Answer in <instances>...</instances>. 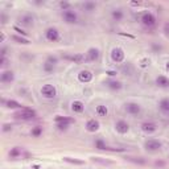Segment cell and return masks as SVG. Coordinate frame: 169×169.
Returning a JSON list of instances; mask_svg holds the SVG:
<instances>
[{
    "label": "cell",
    "mask_w": 169,
    "mask_h": 169,
    "mask_svg": "<svg viewBox=\"0 0 169 169\" xmlns=\"http://www.w3.org/2000/svg\"><path fill=\"white\" fill-rule=\"evenodd\" d=\"M115 128H116V131H118L119 133H127L128 130H130V126H128V123H127V122H124V120H119V122L116 123Z\"/></svg>",
    "instance_id": "30bf717a"
},
{
    "label": "cell",
    "mask_w": 169,
    "mask_h": 169,
    "mask_svg": "<svg viewBox=\"0 0 169 169\" xmlns=\"http://www.w3.org/2000/svg\"><path fill=\"white\" fill-rule=\"evenodd\" d=\"M78 79L81 82H83V83H87V82H90L93 79V74H91V72H89V70H82V72H79V74H78Z\"/></svg>",
    "instance_id": "52a82bcc"
},
{
    "label": "cell",
    "mask_w": 169,
    "mask_h": 169,
    "mask_svg": "<svg viewBox=\"0 0 169 169\" xmlns=\"http://www.w3.org/2000/svg\"><path fill=\"white\" fill-rule=\"evenodd\" d=\"M48 62H50V63H53V65H56V63H57V58L56 57H49L48 58Z\"/></svg>",
    "instance_id": "e575fe53"
},
{
    "label": "cell",
    "mask_w": 169,
    "mask_h": 169,
    "mask_svg": "<svg viewBox=\"0 0 169 169\" xmlns=\"http://www.w3.org/2000/svg\"><path fill=\"white\" fill-rule=\"evenodd\" d=\"M6 104H7L8 108H20L21 107V104L16 101H8V102H6Z\"/></svg>",
    "instance_id": "603a6c76"
},
{
    "label": "cell",
    "mask_w": 169,
    "mask_h": 169,
    "mask_svg": "<svg viewBox=\"0 0 169 169\" xmlns=\"http://www.w3.org/2000/svg\"><path fill=\"white\" fill-rule=\"evenodd\" d=\"M61 7H62V8H69V3L62 2V3H61Z\"/></svg>",
    "instance_id": "8d00e7d4"
},
{
    "label": "cell",
    "mask_w": 169,
    "mask_h": 169,
    "mask_svg": "<svg viewBox=\"0 0 169 169\" xmlns=\"http://www.w3.org/2000/svg\"><path fill=\"white\" fill-rule=\"evenodd\" d=\"M148 65H150V59H148V58H144L143 61L140 62V66H141V67H145V66H148Z\"/></svg>",
    "instance_id": "1f68e13d"
},
{
    "label": "cell",
    "mask_w": 169,
    "mask_h": 169,
    "mask_svg": "<svg viewBox=\"0 0 169 169\" xmlns=\"http://www.w3.org/2000/svg\"><path fill=\"white\" fill-rule=\"evenodd\" d=\"M112 17L115 19V20H122V17H123L122 11H114L112 12Z\"/></svg>",
    "instance_id": "4316f807"
},
{
    "label": "cell",
    "mask_w": 169,
    "mask_h": 169,
    "mask_svg": "<svg viewBox=\"0 0 169 169\" xmlns=\"http://www.w3.org/2000/svg\"><path fill=\"white\" fill-rule=\"evenodd\" d=\"M56 122H57V123L72 124V123H74V119H72V118H66V116H57V118H56Z\"/></svg>",
    "instance_id": "ffe728a7"
},
{
    "label": "cell",
    "mask_w": 169,
    "mask_h": 169,
    "mask_svg": "<svg viewBox=\"0 0 169 169\" xmlns=\"http://www.w3.org/2000/svg\"><path fill=\"white\" fill-rule=\"evenodd\" d=\"M63 19H65V21L69 23V24H73L77 21V15L74 13L73 11H69V9H65V12L62 13Z\"/></svg>",
    "instance_id": "ba28073f"
},
{
    "label": "cell",
    "mask_w": 169,
    "mask_h": 169,
    "mask_svg": "<svg viewBox=\"0 0 169 169\" xmlns=\"http://www.w3.org/2000/svg\"><path fill=\"white\" fill-rule=\"evenodd\" d=\"M36 111L32 110V108H21L17 112H15V119L17 120H32V119L36 118Z\"/></svg>",
    "instance_id": "6da1fadb"
},
{
    "label": "cell",
    "mask_w": 169,
    "mask_h": 169,
    "mask_svg": "<svg viewBox=\"0 0 169 169\" xmlns=\"http://www.w3.org/2000/svg\"><path fill=\"white\" fill-rule=\"evenodd\" d=\"M57 127L59 128V130H66V128L69 127V124H66V123H57Z\"/></svg>",
    "instance_id": "4dcf8cb0"
},
{
    "label": "cell",
    "mask_w": 169,
    "mask_h": 169,
    "mask_svg": "<svg viewBox=\"0 0 169 169\" xmlns=\"http://www.w3.org/2000/svg\"><path fill=\"white\" fill-rule=\"evenodd\" d=\"M19 155H20V150H19L17 147L13 148V150L9 152V156H11V157H16V156H19Z\"/></svg>",
    "instance_id": "f546056e"
},
{
    "label": "cell",
    "mask_w": 169,
    "mask_h": 169,
    "mask_svg": "<svg viewBox=\"0 0 169 169\" xmlns=\"http://www.w3.org/2000/svg\"><path fill=\"white\" fill-rule=\"evenodd\" d=\"M72 110H73L74 112H77V114H81V112H83V110H84V106H83V103H82L81 101H74V102L72 103Z\"/></svg>",
    "instance_id": "9a60e30c"
},
{
    "label": "cell",
    "mask_w": 169,
    "mask_h": 169,
    "mask_svg": "<svg viewBox=\"0 0 169 169\" xmlns=\"http://www.w3.org/2000/svg\"><path fill=\"white\" fill-rule=\"evenodd\" d=\"M86 130L89 132H95L99 130V122L95 120V119H90L87 123H86Z\"/></svg>",
    "instance_id": "8fae6325"
},
{
    "label": "cell",
    "mask_w": 169,
    "mask_h": 169,
    "mask_svg": "<svg viewBox=\"0 0 169 169\" xmlns=\"http://www.w3.org/2000/svg\"><path fill=\"white\" fill-rule=\"evenodd\" d=\"M145 148L148 151H158L161 148V143L155 139H150V140L145 141Z\"/></svg>",
    "instance_id": "8992f818"
},
{
    "label": "cell",
    "mask_w": 169,
    "mask_h": 169,
    "mask_svg": "<svg viewBox=\"0 0 169 169\" xmlns=\"http://www.w3.org/2000/svg\"><path fill=\"white\" fill-rule=\"evenodd\" d=\"M20 23H21L23 25L31 27V25H33V17L29 16V15H27V16H23L21 19H20Z\"/></svg>",
    "instance_id": "e0dca14e"
},
{
    "label": "cell",
    "mask_w": 169,
    "mask_h": 169,
    "mask_svg": "<svg viewBox=\"0 0 169 169\" xmlns=\"http://www.w3.org/2000/svg\"><path fill=\"white\" fill-rule=\"evenodd\" d=\"M106 84L111 89V90H120L122 89V83L118 82V81H108Z\"/></svg>",
    "instance_id": "d6986e66"
},
{
    "label": "cell",
    "mask_w": 169,
    "mask_h": 169,
    "mask_svg": "<svg viewBox=\"0 0 169 169\" xmlns=\"http://www.w3.org/2000/svg\"><path fill=\"white\" fill-rule=\"evenodd\" d=\"M107 74H108V76H115V74H116V73H115V72H108Z\"/></svg>",
    "instance_id": "74e56055"
},
{
    "label": "cell",
    "mask_w": 169,
    "mask_h": 169,
    "mask_svg": "<svg viewBox=\"0 0 169 169\" xmlns=\"http://www.w3.org/2000/svg\"><path fill=\"white\" fill-rule=\"evenodd\" d=\"M126 111L135 115V114L140 112V106H139L137 103H127L126 104Z\"/></svg>",
    "instance_id": "4fadbf2b"
},
{
    "label": "cell",
    "mask_w": 169,
    "mask_h": 169,
    "mask_svg": "<svg viewBox=\"0 0 169 169\" xmlns=\"http://www.w3.org/2000/svg\"><path fill=\"white\" fill-rule=\"evenodd\" d=\"M99 58V50L95 48L89 49V52L86 53V61H97Z\"/></svg>",
    "instance_id": "9c48e42d"
},
{
    "label": "cell",
    "mask_w": 169,
    "mask_h": 169,
    "mask_svg": "<svg viewBox=\"0 0 169 169\" xmlns=\"http://www.w3.org/2000/svg\"><path fill=\"white\" fill-rule=\"evenodd\" d=\"M15 79V76L12 72H3L2 73V77H0V81H2L3 83H11L12 81Z\"/></svg>",
    "instance_id": "7c38bea8"
},
{
    "label": "cell",
    "mask_w": 169,
    "mask_h": 169,
    "mask_svg": "<svg viewBox=\"0 0 169 169\" xmlns=\"http://www.w3.org/2000/svg\"><path fill=\"white\" fill-rule=\"evenodd\" d=\"M67 59H72V61L76 62V63H81L83 59H86V58H84V56H82V54H76V56L67 57Z\"/></svg>",
    "instance_id": "44dd1931"
},
{
    "label": "cell",
    "mask_w": 169,
    "mask_h": 169,
    "mask_svg": "<svg viewBox=\"0 0 169 169\" xmlns=\"http://www.w3.org/2000/svg\"><path fill=\"white\" fill-rule=\"evenodd\" d=\"M41 132H42V128L41 127H34L33 130H32V135L37 137V136L41 135Z\"/></svg>",
    "instance_id": "d4e9b609"
},
{
    "label": "cell",
    "mask_w": 169,
    "mask_h": 169,
    "mask_svg": "<svg viewBox=\"0 0 169 169\" xmlns=\"http://www.w3.org/2000/svg\"><path fill=\"white\" fill-rule=\"evenodd\" d=\"M45 37H46V40H49V41L56 42L59 40V32L56 28H48L46 32H45Z\"/></svg>",
    "instance_id": "3957f363"
},
{
    "label": "cell",
    "mask_w": 169,
    "mask_h": 169,
    "mask_svg": "<svg viewBox=\"0 0 169 169\" xmlns=\"http://www.w3.org/2000/svg\"><path fill=\"white\" fill-rule=\"evenodd\" d=\"M15 31H17L19 33H21V34H24V36H25V34H27V32H24V31H21V29H20V28H17V27H15Z\"/></svg>",
    "instance_id": "d590c367"
},
{
    "label": "cell",
    "mask_w": 169,
    "mask_h": 169,
    "mask_svg": "<svg viewBox=\"0 0 169 169\" xmlns=\"http://www.w3.org/2000/svg\"><path fill=\"white\" fill-rule=\"evenodd\" d=\"M141 130L145 133H153L157 130V127H156L155 123H143L141 124Z\"/></svg>",
    "instance_id": "5bb4252c"
},
{
    "label": "cell",
    "mask_w": 169,
    "mask_h": 169,
    "mask_svg": "<svg viewBox=\"0 0 169 169\" xmlns=\"http://www.w3.org/2000/svg\"><path fill=\"white\" fill-rule=\"evenodd\" d=\"M111 58L114 62H122L124 59V50L122 48H114L111 52Z\"/></svg>",
    "instance_id": "277c9868"
},
{
    "label": "cell",
    "mask_w": 169,
    "mask_h": 169,
    "mask_svg": "<svg viewBox=\"0 0 169 169\" xmlns=\"http://www.w3.org/2000/svg\"><path fill=\"white\" fill-rule=\"evenodd\" d=\"M165 69H167V72H168V73H169V62H168V63H167V66H165Z\"/></svg>",
    "instance_id": "f35d334b"
},
{
    "label": "cell",
    "mask_w": 169,
    "mask_h": 169,
    "mask_svg": "<svg viewBox=\"0 0 169 169\" xmlns=\"http://www.w3.org/2000/svg\"><path fill=\"white\" fill-rule=\"evenodd\" d=\"M156 83L160 87H168L169 86V79L167 77H164V76H158L156 78Z\"/></svg>",
    "instance_id": "2e32d148"
},
{
    "label": "cell",
    "mask_w": 169,
    "mask_h": 169,
    "mask_svg": "<svg viewBox=\"0 0 169 169\" xmlns=\"http://www.w3.org/2000/svg\"><path fill=\"white\" fill-rule=\"evenodd\" d=\"M141 21H143V24L145 27H153L156 24V17L153 16L151 12H147V13H144L141 16Z\"/></svg>",
    "instance_id": "5b68a950"
},
{
    "label": "cell",
    "mask_w": 169,
    "mask_h": 169,
    "mask_svg": "<svg viewBox=\"0 0 169 169\" xmlns=\"http://www.w3.org/2000/svg\"><path fill=\"white\" fill-rule=\"evenodd\" d=\"M63 160L67 161V162H72V164H78V165H82V164H83V161H81V160H73V158H70V157H65Z\"/></svg>",
    "instance_id": "f1b7e54d"
},
{
    "label": "cell",
    "mask_w": 169,
    "mask_h": 169,
    "mask_svg": "<svg viewBox=\"0 0 169 169\" xmlns=\"http://www.w3.org/2000/svg\"><path fill=\"white\" fill-rule=\"evenodd\" d=\"M12 40H13V41H16V42H19V44H24V45H28V44H29V41L27 38H23V37H19V36H12Z\"/></svg>",
    "instance_id": "cb8c5ba5"
},
{
    "label": "cell",
    "mask_w": 169,
    "mask_h": 169,
    "mask_svg": "<svg viewBox=\"0 0 169 169\" xmlns=\"http://www.w3.org/2000/svg\"><path fill=\"white\" fill-rule=\"evenodd\" d=\"M95 147L98 148V150H106V144H104V143L101 140V139L95 141Z\"/></svg>",
    "instance_id": "484cf974"
},
{
    "label": "cell",
    "mask_w": 169,
    "mask_h": 169,
    "mask_svg": "<svg viewBox=\"0 0 169 169\" xmlns=\"http://www.w3.org/2000/svg\"><path fill=\"white\" fill-rule=\"evenodd\" d=\"M94 7H95V6H94L93 3H86V4H84V8L89 9V11H91V9H93Z\"/></svg>",
    "instance_id": "d6a6232c"
},
{
    "label": "cell",
    "mask_w": 169,
    "mask_h": 169,
    "mask_svg": "<svg viewBox=\"0 0 169 169\" xmlns=\"http://www.w3.org/2000/svg\"><path fill=\"white\" fill-rule=\"evenodd\" d=\"M95 111H97V114H98L99 116H106L107 114H108L107 107H106V106H103V104H99V106H97Z\"/></svg>",
    "instance_id": "ac0fdd59"
},
{
    "label": "cell",
    "mask_w": 169,
    "mask_h": 169,
    "mask_svg": "<svg viewBox=\"0 0 169 169\" xmlns=\"http://www.w3.org/2000/svg\"><path fill=\"white\" fill-rule=\"evenodd\" d=\"M160 108L162 111H169V99H162L160 102Z\"/></svg>",
    "instance_id": "7402d4cb"
},
{
    "label": "cell",
    "mask_w": 169,
    "mask_h": 169,
    "mask_svg": "<svg viewBox=\"0 0 169 169\" xmlns=\"http://www.w3.org/2000/svg\"><path fill=\"white\" fill-rule=\"evenodd\" d=\"M11 130H12V127L9 126V124H4V126H3V131L4 132H8V131H11Z\"/></svg>",
    "instance_id": "836d02e7"
},
{
    "label": "cell",
    "mask_w": 169,
    "mask_h": 169,
    "mask_svg": "<svg viewBox=\"0 0 169 169\" xmlns=\"http://www.w3.org/2000/svg\"><path fill=\"white\" fill-rule=\"evenodd\" d=\"M53 69H54V65H53V63H50V62L46 61L45 65H44V70H45V72H52Z\"/></svg>",
    "instance_id": "83f0119b"
},
{
    "label": "cell",
    "mask_w": 169,
    "mask_h": 169,
    "mask_svg": "<svg viewBox=\"0 0 169 169\" xmlns=\"http://www.w3.org/2000/svg\"><path fill=\"white\" fill-rule=\"evenodd\" d=\"M41 94L45 98L48 99H52L57 95V90H56V87L53 86V84H44L42 89H41Z\"/></svg>",
    "instance_id": "7a4b0ae2"
}]
</instances>
